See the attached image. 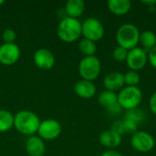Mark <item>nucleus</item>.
<instances>
[{"label":"nucleus","instance_id":"31","mask_svg":"<svg viewBox=\"0 0 156 156\" xmlns=\"http://www.w3.org/2000/svg\"><path fill=\"white\" fill-rule=\"evenodd\" d=\"M101 156H122L121 153L115 151V150H109L104 152Z\"/></svg>","mask_w":156,"mask_h":156},{"label":"nucleus","instance_id":"7","mask_svg":"<svg viewBox=\"0 0 156 156\" xmlns=\"http://www.w3.org/2000/svg\"><path fill=\"white\" fill-rule=\"evenodd\" d=\"M131 144L136 151L140 153H147L154 149L155 141L149 133L144 131H137L132 135Z\"/></svg>","mask_w":156,"mask_h":156},{"label":"nucleus","instance_id":"20","mask_svg":"<svg viewBox=\"0 0 156 156\" xmlns=\"http://www.w3.org/2000/svg\"><path fill=\"white\" fill-rule=\"evenodd\" d=\"M14 115L5 110H0V133H5L14 126Z\"/></svg>","mask_w":156,"mask_h":156},{"label":"nucleus","instance_id":"25","mask_svg":"<svg viewBox=\"0 0 156 156\" xmlns=\"http://www.w3.org/2000/svg\"><path fill=\"white\" fill-rule=\"evenodd\" d=\"M2 38L5 43L12 44V43H15V40L16 38V34L14 30L8 28V29L4 30V32L2 34Z\"/></svg>","mask_w":156,"mask_h":156},{"label":"nucleus","instance_id":"3","mask_svg":"<svg viewBox=\"0 0 156 156\" xmlns=\"http://www.w3.org/2000/svg\"><path fill=\"white\" fill-rule=\"evenodd\" d=\"M116 40L118 46L124 48L127 50L136 48L140 40V32L138 27L130 23L122 25L117 30Z\"/></svg>","mask_w":156,"mask_h":156},{"label":"nucleus","instance_id":"14","mask_svg":"<svg viewBox=\"0 0 156 156\" xmlns=\"http://www.w3.org/2000/svg\"><path fill=\"white\" fill-rule=\"evenodd\" d=\"M26 150L30 156H43L46 151L44 141L37 136H31L27 140Z\"/></svg>","mask_w":156,"mask_h":156},{"label":"nucleus","instance_id":"16","mask_svg":"<svg viewBox=\"0 0 156 156\" xmlns=\"http://www.w3.org/2000/svg\"><path fill=\"white\" fill-rule=\"evenodd\" d=\"M107 5L112 14L116 16H123L130 11L132 3L129 0H110L108 1Z\"/></svg>","mask_w":156,"mask_h":156},{"label":"nucleus","instance_id":"29","mask_svg":"<svg viewBox=\"0 0 156 156\" xmlns=\"http://www.w3.org/2000/svg\"><path fill=\"white\" fill-rule=\"evenodd\" d=\"M148 60L150 61V64L156 69V46L148 52Z\"/></svg>","mask_w":156,"mask_h":156},{"label":"nucleus","instance_id":"19","mask_svg":"<svg viewBox=\"0 0 156 156\" xmlns=\"http://www.w3.org/2000/svg\"><path fill=\"white\" fill-rule=\"evenodd\" d=\"M98 101L101 106H103L105 109H107V108L111 107L112 105L118 102V96L114 91L105 90L100 93Z\"/></svg>","mask_w":156,"mask_h":156},{"label":"nucleus","instance_id":"32","mask_svg":"<svg viewBox=\"0 0 156 156\" xmlns=\"http://www.w3.org/2000/svg\"><path fill=\"white\" fill-rule=\"evenodd\" d=\"M143 3L147 5L149 7H152V6H154V5H155L156 1H144Z\"/></svg>","mask_w":156,"mask_h":156},{"label":"nucleus","instance_id":"5","mask_svg":"<svg viewBox=\"0 0 156 156\" xmlns=\"http://www.w3.org/2000/svg\"><path fill=\"white\" fill-rule=\"evenodd\" d=\"M101 65L100 59L96 56L84 57L79 64L80 75L85 80H94L101 73Z\"/></svg>","mask_w":156,"mask_h":156},{"label":"nucleus","instance_id":"26","mask_svg":"<svg viewBox=\"0 0 156 156\" xmlns=\"http://www.w3.org/2000/svg\"><path fill=\"white\" fill-rule=\"evenodd\" d=\"M123 124H124V130H125V133H130V134H134L137 130H138V124L133 121L130 120H124L123 121Z\"/></svg>","mask_w":156,"mask_h":156},{"label":"nucleus","instance_id":"9","mask_svg":"<svg viewBox=\"0 0 156 156\" xmlns=\"http://www.w3.org/2000/svg\"><path fill=\"white\" fill-rule=\"evenodd\" d=\"M148 60V53L143 48L136 47L128 52L126 63L131 70L138 71L144 68Z\"/></svg>","mask_w":156,"mask_h":156},{"label":"nucleus","instance_id":"2","mask_svg":"<svg viewBox=\"0 0 156 156\" xmlns=\"http://www.w3.org/2000/svg\"><path fill=\"white\" fill-rule=\"evenodd\" d=\"M82 25L77 18L65 16L57 28L58 37L64 42L70 43L76 41L81 35Z\"/></svg>","mask_w":156,"mask_h":156},{"label":"nucleus","instance_id":"21","mask_svg":"<svg viewBox=\"0 0 156 156\" xmlns=\"http://www.w3.org/2000/svg\"><path fill=\"white\" fill-rule=\"evenodd\" d=\"M79 49L83 55H85V57H90V56H95V53L97 51V47L95 42L87 38H83L80 40L79 44Z\"/></svg>","mask_w":156,"mask_h":156},{"label":"nucleus","instance_id":"4","mask_svg":"<svg viewBox=\"0 0 156 156\" xmlns=\"http://www.w3.org/2000/svg\"><path fill=\"white\" fill-rule=\"evenodd\" d=\"M117 96L119 105L126 111L138 108L143 100V92L137 86L122 88Z\"/></svg>","mask_w":156,"mask_h":156},{"label":"nucleus","instance_id":"22","mask_svg":"<svg viewBox=\"0 0 156 156\" xmlns=\"http://www.w3.org/2000/svg\"><path fill=\"white\" fill-rule=\"evenodd\" d=\"M144 119H145V113L139 108L128 110V111H126V112L124 114V120L133 121V122H136L137 124L139 122H142Z\"/></svg>","mask_w":156,"mask_h":156},{"label":"nucleus","instance_id":"10","mask_svg":"<svg viewBox=\"0 0 156 156\" xmlns=\"http://www.w3.org/2000/svg\"><path fill=\"white\" fill-rule=\"evenodd\" d=\"M20 58V48L15 44H3L0 46V63L5 66L15 64Z\"/></svg>","mask_w":156,"mask_h":156},{"label":"nucleus","instance_id":"1","mask_svg":"<svg viewBox=\"0 0 156 156\" xmlns=\"http://www.w3.org/2000/svg\"><path fill=\"white\" fill-rule=\"evenodd\" d=\"M38 116L30 111H20L14 117V126L16 131L25 135L35 134L39 127Z\"/></svg>","mask_w":156,"mask_h":156},{"label":"nucleus","instance_id":"24","mask_svg":"<svg viewBox=\"0 0 156 156\" xmlns=\"http://www.w3.org/2000/svg\"><path fill=\"white\" fill-rule=\"evenodd\" d=\"M128 52H129V50L125 49L124 48H122V47L118 46L117 48H114V50L112 52V56H113V58L116 61L123 62V61H126Z\"/></svg>","mask_w":156,"mask_h":156},{"label":"nucleus","instance_id":"11","mask_svg":"<svg viewBox=\"0 0 156 156\" xmlns=\"http://www.w3.org/2000/svg\"><path fill=\"white\" fill-rule=\"evenodd\" d=\"M33 59L36 66L44 70L52 69L55 64V57L53 53L47 48H39L36 50Z\"/></svg>","mask_w":156,"mask_h":156},{"label":"nucleus","instance_id":"33","mask_svg":"<svg viewBox=\"0 0 156 156\" xmlns=\"http://www.w3.org/2000/svg\"><path fill=\"white\" fill-rule=\"evenodd\" d=\"M4 3H5V1H4V0H0V6H1Z\"/></svg>","mask_w":156,"mask_h":156},{"label":"nucleus","instance_id":"8","mask_svg":"<svg viewBox=\"0 0 156 156\" xmlns=\"http://www.w3.org/2000/svg\"><path fill=\"white\" fill-rule=\"evenodd\" d=\"M37 133L42 140L53 141L57 139L61 133V125L56 120L48 119L40 122Z\"/></svg>","mask_w":156,"mask_h":156},{"label":"nucleus","instance_id":"13","mask_svg":"<svg viewBox=\"0 0 156 156\" xmlns=\"http://www.w3.org/2000/svg\"><path fill=\"white\" fill-rule=\"evenodd\" d=\"M75 93L83 99H90L96 93V86L92 81L81 80H79L74 86Z\"/></svg>","mask_w":156,"mask_h":156},{"label":"nucleus","instance_id":"27","mask_svg":"<svg viewBox=\"0 0 156 156\" xmlns=\"http://www.w3.org/2000/svg\"><path fill=\"white\" fill-rule=\"evenodd\" d=\"M112 131H113L114 133H118L119 135H122L125 133V130H124V124H123V121H115L112 125V128H111Z\"/></svg>","mask_w":156,"mask_h":156},{"label":"nucleus","instance_id":"6","mask_svg":"<svg viewBox=\"0 0 156 156\" xmlns=\"http://www.w3.org/2000/svg\"><path fill=\"white\" fill-rule=\"evenodd\" d=\"M81 34L84 38L90 39L93 42L102 38L104 35V27L100 20L94 17L87 18L82 24Z\"/></svg>","mask_w":156,"mask_h":156},{"label":"nucleus","instance_id":"30","mask_svg":"<svg viewBox=\"0 0 156 156\" xmlns=\"http://www.w3.org/2000/svg\"><path fill=\"white\" fill-rule=\"evenodd\" d=\"M149 106H150V109H151L152 112L154 115H156V91L151 96V98H150Z\"/></svg>","mask_w":156,"mask_h":156},{"label":"nucleus","instance_id":"15","mask_svg":"<svg viewBox=\"0 0 156 156\" xmlns=\"http://www.w3.org/2000/svg\"><path fill=\"white\" fill-rule=\"evenodd\" d=\"M99 141L102 146L113 150L114 148H117L121 144L122 136L112 130H108L101 133L99 137Z\"/></svg>","mask_w":156,"mask_h":156},{"label":"nucleus","instance_id":"28","mask_svg":"<svg viewBox=\"0 0 156 156\" xmlns=\"http://www.w3.org/2000/svg\"><path fill=\"white\" fill-rule=\"evenodd\" d=\"M106 111H107V112L110 113L111 115H117V114L121 113V112H122V107H121V106L119 105V103L117 102V103L112 105L111 107L107 108Z\"/></svg>","mask_w":156,"mask_h":156},{"label":"nucleus","instance_id":"17","mask_svg":"<svg viewBox=\"0 0 156 156\" xmlns=\"http://www.w3.org/2000/svg\"><path fill=\"white\" fill-rule=\"evenodd\" d=\"M85 10V4L82 0H69L66 3L65 11L67 16L77 18L80 16Z\"/></svg>","mask_w":156,"mask_h":156},{"label":"nucleus","instance_id":"12","mask_svg":"<svg viewBox=\"0 0 156 156\" xmlns=\"http://www.w3.org/2000/svg\"><path fill=\"white\" fill-rule=\"evenodd\" d=\"M124 84H125L124 76H123V74H122L118 71L109 73L108 75H106V77L103 80V85L106 88V90L114 91V92L116 90H121Z\"/></svg>","mask_w":156,"mask_h":156},{"label":"nucleus","instance_id":"18","mask_svg":"<svg viewBox=\"0 0 156 156\" xmlns=\"http://www.w3.org/2000/svg\"><path fill=\"white\" fill-rule=\"evenodd\" d=\"M139 42L143 45L144 49L148 53L153 48L156 46V35L150 30L144 31L143 33L140 34Z\"/></svg>","mask_w":156,"mask_h":156},{"label":"nucleus","instance_id":"23","mask_svg":"<svg viewBox=\"0 0 156 156\" xmlns=\"http://www.w3.org/2000/svg\"><path fill=\"white\" fill-rule=\"evenodd\" d=\"M123 76H124L125 84H127V86H131V87H136L141 80L139 73L134 70H130V71L126 72Z\"/></svg>","mask_w":156,"mask_h":156}]
</instances>
